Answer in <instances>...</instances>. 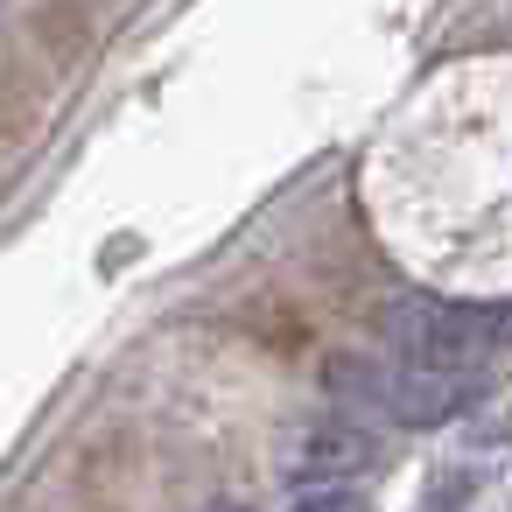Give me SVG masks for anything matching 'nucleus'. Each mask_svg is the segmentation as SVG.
Listing matches in <instances>:
<instances>
[{
	"label": "nucleus",
	"instance_id": "obj_1",
	"mask_svg": "<svg viewBox=\"0 0 512 512\" xmlns=\"http://www.w3.org/2000/svg\"><path fill=\"white\" fill-rule=\"evenodd\" d=\"M386 344L400 365L428 372H470L477 358L512 344V302H442V295H400L379 309Z\"/></svg>",
	"mask_w": 512,
	"mask_h": 512
},
{
	"label": "nucleus",
	"instance_id": "obj_2",
	"mask_svg": "<svg viewBox=\"0 0 512 512\" xmlns=\"http://www.w3.org/2000/svg\"><path fill=\"white\" fill-rule=\"evenodd\" d=\"M337 393L379 407L400 428H435L477 400L470 372H428V365H337Z\"/></svg>",
	"mask_w": 512,
	"mask_h": 512
},
{
	"label": "nucleus",
	"instance_id": "obj_3",
	"mask_svg": "<svg viewBox=\"0 0 512 512\" xmlns=\"http://www.w3.org/2000/svg\"><path fill=\"white\" fill-rule=\"evenodd\" d=\"M372 463H379V449H372L365 428H316V435L288 456L295 484H358Z\"/></svg>",
	"mask_w": 512,
	"mask_h": 512
},
{
	"label": "nucleus",
	"instance_id": "obj_4",
	"mask_svg": "<svg viewBox=\"0 0 512 512\" xmlns=\"http://www.w3.org/2000/svg\"><path fill=\"white\" fill-rule=\"evenodd\" d=\"M288 512H372L365 484H302L288 498Z\"/></svg>",
	"mask_w": 512,
	"mask_h": 512
},
{
	"label": "nucleus",
	"instance_id": "obj_5",
	"mask_svg": "<svg viewBox=\"0 0 512 512\" xmlns=\"http://www.w3.org/2000/svg\"><path fill=\"white\" fill-rule=\"evenodd\" d=\"M456 498H463V491H456ZM456 498H435V505H428V512H456Z\"/></svg>",
	"mask_w": 512,
	"mask_h": 512
}]
</instances>
